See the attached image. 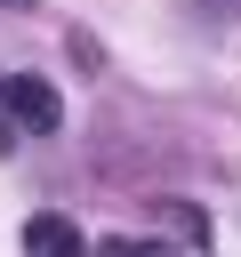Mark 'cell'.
<instances>
[{
    "label": "cell",
    "mask_w": 241,
    "mask_h": 257,
    "mask_svg": "<svg viewBox=\"0 0 241 257\" xmlns=\"http://www.w3.org/2000/svg\"><path fill=\"white\" fill-rule=\"evenodd\" d=\"M0 8H32V0H0Z\"/></svg>",
    "instance_id": "5b68a950"
},
{
    "label": "cell",
    "mask_w": 241,
    "mask_h": 257,
    "mask_svg": "<svg viewBox=\"0 0 241 257\" xmlns=\"http://www.w3.org/2000/svg\"><path fill=\"white\" fill-rule=\"evenodd\" d=\"M96 257H169V249H153V241H129V233H120V241H104Z\"/></svg>",
    "instance_id": "277c9868"
},
{
    "label": "cell",
    "mask_w": 241,
    "mask_h": 257,
    "mask_svg": "<svg viewBox=\"0 0 241 257\" xmlns=\"http://www.w3.org/2000/svg\"><path fill=\"white\" fill-rule=\"evenodd\" d=\"M0 104H8V120H16V128H32V137H56V128H64V104H56V88H48V80H32V72H16Z\"/></svg>",
    "instance_id": "6da1fadb"
},
{
    "label": "cell",
    "mask_w": 241,
    "mask_h": 257,
    "mask_svg": "<svg viewBox=\"0 0 241 257\" xmlns=\"http://www.w3.org/2000/svg\"><path fill=\"white\" fill-rule=\"evenodd\" d=\"M0 96H8V80H0Z\"/></svg>",
    "instance_id": "8992f818"
},
{
    "label": "cell",
    "mask_w": 241,
    "mask_h": 257,
    "mask_svg": "<svg viewBox=\"0 0 241 257\" xmlns=\"http://www.w3.org/2000/svg\"><path fill=\"white\" fill-rule=\"evenodd\" d=\"M24 257H88V249H80V225H72V217L40 209V217L24 225Z\"/></svg>",
    "instance_id": "7a4b0ae2"
},
{
    "label": "cell",
    "mask_w": 241,
    "mask_h": 257,
    "mask_svg": "<svg viewBox=\"0 0 241 257\" xmlns=\"http://www.w3.org/2000/svg\"><path fill=\"white\" fill-rule=\"evenodd\" d=\"M161 217H169V225H177V233H185V241H209V217H201V209H185V201H169V209H161Z\"/></svg>",
    "instance_id": "3957f363"
}]
</instances>
